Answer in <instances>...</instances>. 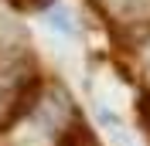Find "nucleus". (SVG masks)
Here are the masks:
<instances>
[{
    "mask_svg": "<svg viewBox=\"0 0 150 146\" xmlns=\"http://www.w3.org/2000/svg\"><path fill=\"white\" fill-rule=\"evenodd\" d=\"M137 72H140L143 82L150 85V37H143V44L137 48Z\"/></svg>",
    "mask_w": 150,
    "mask_h": 146,
    "instance_id": "1",
    "label": "nucleus"
}]
</instances>
